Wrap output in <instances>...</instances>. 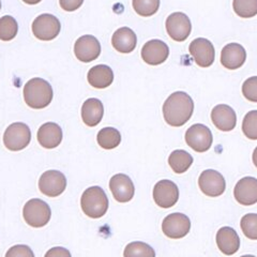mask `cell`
I'll return each instance as SVG.
<instances>
[{"label": "cell", "mask_w": 257, "mask_h": 257, "mask_svg": "<svg viewBox=\"0 0 257 257\" xmlns=\"http://www.w3.org/2000/svg\"><path fill=\"white\" fill-rule=\"evenodd\" d=\"M194 111V102L191 96L177 91L168 96L163 105V116L167 124L172 126H182L186 124Z\"/></svg>", "instance_id": "obj_1"}, {"label": "cell", "mask_w": 257, "mask_h": 257, "mask_svg": "<svg viewBox=\"0 0 257 257\" xmlns=\"http://www.w3.org/2000/svg\"><path fill=\"white\" fill-rule=\"evenodd\" d=\"M54 96L53 88L43 78H32L24 87V100L35 109H42L50 105Z\"/></svg>", "instance_id": "obj_2"}, {"label": "cell", "mask_w": 257, "mask_h": 257, "mask_svg": "<svg viewBox=\"0 0 257 257\" xmlns=\"http://www.w3.org/2000/svg\"><path fill=\"white\" fill-rule=\"evenodd\" d=\"M80 206L87 216L99 219L107 212L108 198L103 189L100 187H91L83 193Z\"/></svg>", "instance_id": "obj_3"}, {"label": "cell", "mask_w": 257, "mask_h": 257, "mask_svg": "<svg viewBox=\"0 0 257 257\" xmlns=\"http://www.w3.org/2000/svg\"><path fill=\"white\" fill-rule=\"evenodd\" d=\"M51 208L44 200L34 198L30 199L24 206L23 216L25 222L31 227H43L51 220Z\"/></svg>", "instance_id": "obj_4"}, {"label": "cell", "mask_w": 257, "mask_h": 257, "mask_svg": "<svg viewBox=\"0 0 257 257\" xmlns=\"http://www.w3.org/2000/svg\"><path fill=\"white\" fill-rule=\"evenodd\" d=\"M31 141V132L27 124L15 122L8 126L4 134L5 146L11 151L25 149Z\"/></svg>", "instance_id": "obj_5"}, {"label": "cell", "mask_w": 257, "mask_h": 257, "mask_svg": "<svg viewBox=\"0 0 257 257\" xmlns=\"http://www.w3.org/2000/svg\"><path fill=\"white\" fill-rule=\"evenodd\" d=\"M32 32L41 41H52L59 35L61 25L59 20L52 14H41L32 23Z\"/></svg>", "instance_id": "obj_6"}, {"label": "cell", "mask_w": 257, "mask_h": 257, "mask_svg": "<svg viewBox=\"0 0 257 257\" xmlns=\"http://www.w3.org/2000/svg\"><path fill=\"white\" fill-rule=\"evenodd\" d=\"M186 142L196 152H206L212 146L213 136L210 128L204 124H193L186 132Z\"/></svg>", "instance_id": "obj_7"}, {"label": "cell", "mask_w": 257, "mask_h": 257, "mask_svg": "<svg viewBox=\"0 0 257 257\" xmlns=\"http://www.w3.org/2000/svg\"><path fill=\"white\" fill-rule=\"evenodd\" d=\"M165 25L168 36L176 42L186 41L192 30L190 19L182 12L172 13L167 18Z\"/></svg>", "instance_id": "obj_8"}, {"label": "cell", "mask_w": 257, "mask_h": 257, "mask_svg": "<svg viewBox=\"0 0 257 257\" xmlns=\"http://www.w3.org/2000/svg\"><path fill=\"white\" fill-rule=\"evenodd\" d=\"M67 188V179L61 172L47 171L42 174L39 180V189L48 197L61 195Z\"/></svg>", "instance_id": "obj_9"}, {"label": "cell", "mask_w": 257, "mask_h": 257, "mask_svg": "<svg viewBox=\"0 0 257 257\" xmlns=\"http://www.w3.org/2000/svg\"><path fill=\"white\" fill-rule=\"evenodd\" d=\"M189 52L195 63L200 68H208L212 66L215 57L214 46L205 38H197L193 40L189 47Z\"/></svg>", "instance_id": "obj_10"}, {"label": "cell", "mask_w": 257, "mask_h": 257, "mask_svg": "<svg viewBox=\"0 0 257 257\" xmlns=\"http://www.w3.org/2000/svg\"><path fill=\"white\" fill-rule=\"evenodd\" d=\"M191 229L190 219L183 213L168 214L163 220L162 230L164 235L171 239L186 237Z\"/></svg>", "instance_id": "obj_11"}, {"label": "cell", "mask_w": 257, "mask_h": 257, "mask_svg": "<svg viewBox=\"0 0 257 257\" xmlns=\"http://www.w3.org/2000/svg\"><path fill=\"white\" fill-rule=\"evenodd\" d=\"M198 186L205 195L209 197H218L224 193L225 188H226V182L219 172L207 170L200 174Z\"/></svg>", "instance_id": "obj_12"}, {"label": "cell", "mask_w": 257, "mask_h": 257, "mask_svg": "<svg viewBox=\"0 0 257 257\" xmlns=\"http://www.w3.org/2000/svg\"><path fill=\"white\" fill-rule=\"evenodd\" d=\"M179 198V190L171 180L159 181L154 189V199L161 208H171L176 205Z\"/></svg>", "instance_id": "obj_13"}, {"label": "cell", "mask_w": 257, "mask_h": 257, "mask_svg": "<svg viewBox=\"0 0 257 257\" xmlns=\"http://www.w3.org/2000/svg\"><path fill=\"white\" fill-rule=\"evenodd\" d=\"M74 54L82 62H91L101 54V44L93 36H83L74 44Z\"/></svg>", "instance_id": "obj_14"}, {"label": "cell", "mask_w": 257, "mask_h": 257, "mask_svg": "<svg viewBox=\"0 0 257 257\" xmlns=\"http://www.w3.org/2000/svg\"><path fill=\"white\" fill-rule=\"evenodd\" d=\"M170 56V47L161 40H150L142 48L143 60L150 66H159Z\"/></svg>", "instance_id": "obj_15"}, {"label": "cell", "mask_w": 257, "mask_h": 257, "mask_svg": "<svg viewBox=\"0 0 257 257\" xmlns=\"http://www.w3.org/2000/svg\"><path fill=\"white\" fill-rule=\"evenodd\" d=\"M109 189L112 196L119 203H127L133 198L135 188L130 177L124 174H117L109 180Z\"/></svg>", "instance_id": "obj_16"}, {"label": "cell", "mask_w": 257, "mask_h": 257, "mask_svg": "<svg viewBox=\"0 0 257 257\" xmlns=\"http://www.w3.org/2000/svg\"><path fill=\"white\" fill-rule=\"evenodd\" d=\"M234 196L242 206H252L257 203V179L244 177L237 182L234 189Z\"/></svg>", "instance_id": "obj_17"}, {"label": "cell", "mask_w": 257, "mask_h": 257, "mask_svg": "<svg viewBox=\"0 0 257 257\" xmlns=\"http://www.w3.org/2000/svg\"><path fill=\"white\" fill-rule=\"evenodd\" d=\"M212 123L216 128L223 132L234 130L237 123V116L235 110L225 104H219L211 111Z\"/></svg>", "instance_id": "obj_18"}, {"label": "cell", "mask_w": 257, "mask_h": 257, "mask_svg": "<svg viewBox=\"0 0 257 257\" xmlns=\"http://www.w3.org/2000/svg\"><path fill=\"white\" fill-rule=\"evenodd\" d=\"M246 60V52L242 45L229 43L225 45L221 53V63L228 70H236L242 67Z\"/></svg>", "instance_id": "obj_19"}, {"label": "cell", "mask_w": 257, "mask_h": 257, "mask_svg": "<svg viewBox=\"0 0 257 257\" xmlns=\"http://www.w3.org/2000/svg\"><path fill=\"white\" fill-rule=\"evenodd\" d=\"M38 142L46 149L58 147L62 142L61 127L54 122H46L42 124L38 131Z\"/></svg>", "instance_id": "obj_20"}, {"label": "cell", "mask_w": 257, "mask_h": 257, "mask_svg": "<svg viewBox=\"0 0 257 257\" xmlns=\"http://www.w3.org/2000/svg\"><path fill=\"white\" fill-rule=\"evenodd\" d=\"M111 44L112 47L119 53H132L135 50L136 44H138V37H136L135 32L130 28H119L115 31V34L112 35Z\"/></svg>", "instance_id": "obj_21"}, {"label": "cell", "mask_w": 257, "mask_h": 257, "mask_svg": "<svg viewBox=\"0 0 257 257\" xmlns=\"http://www.w3.org/2000/svg\"><path fill=\"white\" fill-rule=\"evenodd\" d=\"M216 244L223 254L232 255L239 250L240 239L235 229L225 226L220 228L216 234Z\"/></svg>", "instance_id": "obj_22"}, {"label": "cell", "mask_w": 257, "mask_h": 257, "mask_svg": "<svg viewBox=\"0 0 257 257\" xmlns=\"http://www.w3.org/2000/svg\"><path fill=\"white\" fill-rule=\"evenodd\" d=\"M88 83L96 89H104L107 88L114 82V72L105 66V64H99V66L92 67L88 72Z\"/></svg>", "instance_id": "obj_23"}, {"label": "cell", "mask_w": 257, "mask_h": 257, "mask_svg": "<svg viewBox=\"0 0 257 257\" xmlns=\"http://www.w3.org/2000/svg\"><path fill=\"white\" fill-rule=\"evenodd\" d=\"M104 115L103 104L99 99L91 98L84 102L82 106V119L86 125H98Z\"/></svg>", "instance_id": "obj_24"}, {"label": "cell", "mask_w": 257, "mask_h": 257, "mask_svg": "<svg viewBox=\"0 0 257 257\" xmlns=\"http://www.w3.org/2000/svg\"><path fill=\"white\" fill-rule=\"evenodd\" d=\"M193 163V158L184 150L173 151L168 158V164L176 174L186 173Z\"/></svg>", "instance_id": "obj_25"}, {"label": "cell", "mask_w": 257, "mask_h": 257, "mask_svg": "<svg viewBox=\"0 0 257 257\" xmlns=\"http://www.w3.org/2000/svg\"><path fill=\"white\" fill-rule=\"evenodd\" d=\"M99 146L103 149L110 150L118 147L121 143V134L114 127H104L96 136Z\"/></svg>", "instance_id": "obj_26"}, {"label": "cell", "mask_w": 257, "mask_h": 257, "mask_svg": "<svg viewBox=\"0 0 257 257\" xmlns=\"http://www.w3.org/2000/svg\"><path fill=\"white\" fill-rule=\"evenodd\" d=\"M123 257H156V252L149 244L134 241L125 246Z\"/></svg>", "instance_id": "obj_27"}, {"label": "cell", "mask_w": 257, "mask_h": 257, "mask_svg": "<svg viewBox=\"0 0 257 257\" xmlns=\"http://www.w3.org/2000/svg\"><path fill=\"white\" fill-rule=\"evenodd\" d=\"M19 31L18 22L10 15H6L0 19V40L2 41H11Z\"/></svg>", "instance_id": "obj_28"}, {"label": "cell", "mask_w": 257, "mask_h": 257, "mask_svg": "<svg viewBox=\"0 0 257 257\" xmlns=\"http://www.w3.org/2000/svg\"><path fill=\"white\" fill-rule=\"evenodd\" d=\"M235 13L242 19H251L257 15V0H234Z\"/></svg>", "instance_id": "obj_29"}, {"label": "cell", "mask_w": 257, "mask_h": 257, "mask_svg": "<svg viewBox=\"0 0 257 257\" xmlns=\"http://www.w3.org/2000/svg\"><path fill=\"white\" fill-rule=\"evenodd\" d=\"M134 11L143 18L155 15L160 8V0H133Z\"/></svg>", "instance_id": "obj_30"}, {"label": "cell", "mask_w": 257, "mask_h": 257, "mask_svg": "<svg viewBox=\"0 0 257 257\" xmlns=\"http://www.w3.org/2000/svg\"><path fill=\"white\" fill-rule=\"evenodd\" d=\"M241 229L246 238L257 240V214L248 213L241 219Z\"/></svg>", "instance_id": "obj_31"}, {"label": "cell", "mask_w": 257, "mask_h": 257, "mask_svg": "<svg viewBox=\"0 0 257 257\" xmlns=\"http://www.w3.org/2000/svg\"><path fill=\"white\" fill-rule=\"evenodd\" d=\"M242 131L248 140H257V110L248 111L242 122Z\"/></svg>", "instance_id": "obj_32"}, {"label": "cell", "mask_w": 257, "mask_h": 257, "mask_svg": "<svg viewBox=\"0 0 257 257\" xmlns=\"http://www.w3.org/2000/svg\"><path fill=\"white\" fill-rule=\"evenodd\" d=\"M242 93L248 101L257 103V76L248 77L242 85Z\"/></svg>", "instance_id": "obj_33"}, {"label": "cell", "mask_w": 257, "mask_h": 257, "mask_svg": "<svg viewBox=\"0 0 257 257\" xmlns=\"http://www.w3.org/2000/svg\"><path fill=\"white\" fill-rule=\"evenodd\" d=\"M6 257H35V254L28 245L18 244L8 250Z\"/></svg>", "instance_id": "obj_34"}, {"label": "cell", "mask_w": 257, "mask_h": 257, "mask_svg": "<svg viewBox=\"0 0 257 257\" xmlns=\"http://www.w3.org/2000/svg\"><path fill=\"white\" fill-rule=\"evenodd\" d=\"M84 0H59L60 7L64 11L73 12L82 7Z\"/></svg>", "instance_id": "obj_35"}, {"label": "cell", "mask_w": 257, "mask_h": 257, "mask_svg": "<svg viewBox=\"0 0 257 257\" xmlns=\"http://www.w3.org/2000/svg\"><path fill=\"white\" fill-rule=\"evenodd\" d=\"M44 257H71V253L69 250L61 246H56L48 250Z\"/></svg>", "instance_id": "obj_36"}, {"label": "cell", "mask_w": 257, "mask_h": 257, "mask_svg": "<svg viewBox=\"0 0 257 257\" xmlns=\"http://www.w3.org/2000/svg\"><path fill=\"white\" fill-rule=\"evenodd\" d=\"M23 2L27 5H37L39 3H41L42 0H23Z\"/></svg>", "instance_id": "obj_37"}, {"label": "cell", "mask_w": 257, "mask_h": 257, "mask_svg": "<svg viewBox=\"0 0 257 257\" xmlns=\"http://www.w3.org/2000/svg\"><path fill=\"white\" fill-rule=\"evenodd\" d=\"M253 163L257 167V147L255 148V150L253 152Z\"/></svg>", "instance_id": "obj_38"}, {"label": "cell", "mask_w": 257, "mask_h": 257, "mask_svg": "<svg viewBox=\"0 0 257 257\" xmlns=\"http://www.w3.org/2000/svg\"><path fill=\"white\" fill-rule=\"evenodd\" d=\"M241 257H255V256H253V255H243V256H241Z\"/></svg>", "instance_id": "obj_39"}, {"label": "cell", "mask_w": 257, "mask_h": 257, "mask_svg": "<svg viewBox=\"0 0 257 257\" xmlns=\"http://www.w3.org/2000/svg\"><path fill=\"white\" fill-rule=\"evenodd\" d=\"M0 9H2V2H0Z\"/></svg>", "instance_id": "obj_40"}]
</instances>
